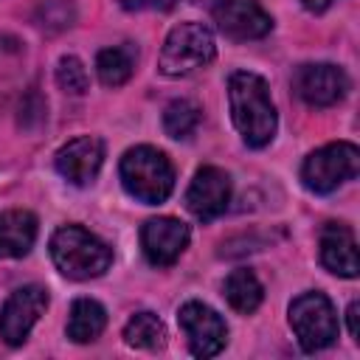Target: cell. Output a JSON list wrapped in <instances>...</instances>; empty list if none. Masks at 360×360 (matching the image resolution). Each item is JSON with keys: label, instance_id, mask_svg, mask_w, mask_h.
<instances>
[{"label": "cell", "instance_id": "obj_1", "mask_svg": "<svg viewBox=\"0 0 360 360\" xmlns=\"http://www.w3.org/2000/svg\"><path fill=\"white\" fill-rule=\"evenodd\" d=\"M228 101L231 118L242 141L253 149H264L276 138L278 115L270 98V87L259 73L236 70L228 79Z\"/></svg>", "mask_w": 360, "mask_h": 360}, {"label": "cell", "instance_id": "obj_2", "mask_svg": "<svg viewBox=\"0 0 360 360\" xmlns=\"http://www.w3.org/2000/svg\"><path fill=\"white\" fill-rule=\"evenodd\" d=\"M51 259L56 270L73 281H90L110 270L112 248L82 225H62L51 236Z\"/></svg>", "mask_w": 360, "mask_h": 360}, {"label": "cell", "instance_id": "obj_3", "mask_svg": "<svg viewBox=\"0 0 360 360\" xmlns=\"http://www.w3.org/2000/svg\"><path fill=\"white\" fill-rule=\"evenodd\" d=\"M121 186L124 191L143 202V205H160L169 200V194L174 191V166L166 158V152L155 149V146H132L124 152L121 166Z\"/></svg>", "mask_w": 360, "mask_h": 360}, {"label": "cell", "instance_id": "obj_4", "mask_svg": "<svg viewBox=\"0 0 360 360\" xmlns=\"http://www.w3.org/2000/svg\"><path fill=\"white\" fill-rule=\"evenodd\" d=\"M214 56H217V39L211 28L188 20V22H177L166 34L160 56H158V68L163 76L180 79V76H188L205 68L208 62H214Z\"/></svg>", "mask_w": 360, "mask_h": 360}, {"label": "cell", "instance_id": "obj_5", "mask_svg": "<svg viewBox=\"0 0 360 360\" xmlns=\"http://www.w3.org/2000/svg\"><path fill=\"white\" fill-rule=\"evenodd\" d=\"M360 172V149L352 141H335L315 149L301 166V183L312 194H332Z\"/></svg>", "mask_w": 360, "mask_h": 360}, {"label": "cell", "instance_id": "obj_6", "mask_svg": "<svg viewBox=\"0 0 360 360\" xmlns=\"http://www.w3.org/2000/svg\"><path fill=\"white\" fill-rule=\"evenodd\" d=\"M290 326L304 352H321L338 338V312L323 292H301L290 304Z\"/></svg>", "mask_w": 360, "mask_h": 360}, {"label": "cell", "instance_id": "obj_7", "mask_svg": "<svg viewBox=\"0 0 360 360\" xmlns=\"http://www.w3.org/2000/svg\"><path fill=\"white\" fill-rule=\"evenodd\" d=\"M177 323L194 357H217L228 343V326L222 315L202 301H186L177 309Z\"/></svg>", "mask_w": 360, "mask_h": 360}, {"label": "cell", "instance_id": "obj_8", "mask_svg": "<svg viewBox=\"0 0 360 360\" xmlns=\"http://www.w3.org/2000/svg\"><path fill=\"white\" fill-rule=\"evenodd\" d=\"M48 309V290L39 284H25L14 290L0 307V338L6 346H20L31 335L39 315Z\"/></svg>", "mask_w": 360, "mask_h": 360}, {"label": "cell", "instance_id": "obj_9", "mask_svg": "<svg viewBox=\"0 0 360 360\" xmlns=\"http://www.w3.org/2000/svg\"><path fill=\"white\" fill-rule=\"evenodd\" d=\"M231 202V174L219 166H200L186 188V208L194 219L211 222Z\"/></svg>", "mask_w": 360, "mask_h": 360}, {"label": "cell", "instance_id": "obj_10", "mask_svg": "<svg viewBox=\"0 0 360 360\" xmlns=\"http://www.w3.org/2000/svg\"><path fill=\"white\" fill-rule=\"evenodd\" d=\"M292 87L304 104L332 107L349 93V76L343 68H338L332 62H309L295 70Z\"/></svg>", "mask_w": 360, "mask_h": 360}, {"label": "cell", "instance_id": "obj_11", "mask_svg": "<svg viewBox=\"0 0 360 360\" xmlns=\"http://www.w3.org/2000/svg\"><path fill=\"white\" fill-rule=\"evenodd\" d=\"M188 239H191L188 225L174 217H152L141 228V250L152 267L174 264L188 248Z\"/></svg>", "mask_w": 360, "mask_h": 360}, {"label": "cell", "instance_id": "obj_12", "mask_svg": "<svg viewBox=\"0 0 360 360\" xmlns=\"http://www.w3.org/2000/svg\"><path fill=\"white\" fill-rule=\"evenodd\" d=\"M217 28L236 42L262 39L273 31V17L262 8L259 0H222L214 11Z\"/></svg>", "mask_w": 360, "mask_h": 360}, {"label": "cell", "instance_id": "obj_13", "mask_svg": "<svg viewBox=\"0 0 360 360\" xmlns=\"http://www.w3.org/2000/svg\"><path fill=\"white\" fill-rule=\"evenodd\" d=\"M101 163H104V143L93 135L68 141L53 158L56 172L70 186H90L96 180V174L101 172Z\"/></svg>", "mask_w": 360, "mask_h": 360}, {"label": "cell", "instance_id": "obj_14", "mask_svg": "<svg viewBox=\"0 0 360 360\" xmlns=\"http://www.w3.org/2000/svg\"><path fill=\"white\" fill-rule=\"evenodd\" d=\"M321 248V264L340 276V278H354L360 270V259H357V239L354 231L343 222H326L318 239Z\"/></svg>", "mask_w": 360, "mask_h": 360}, {"label": "cell", "instance_id": "obj_15", "mask_svg": "<svg viewBox=\"0 0 360 360\" xmlns=\"http://www.w3.org/2000/svg\"><path fill=\"white\" fill-rule=\"evenodd\" d=\"M39 222L25 208H11L0 214V259H22L37 242Z\"/></svg>", "mask_w": 360, "mask_h": 360}, {"label": "cell", "instance_id": "obj_16", "mask_svg": "<svg viewBox=\"0 0 360 360\" xmlns=\"http://www.w3.org/2000/svg\"><path fill=\"white\" fill-rule=\"evenodd\" d=\"M222 295H225V301L233 312L250 315V312L259 309V304L264 298V287H262L259 276L250 267H236V270L228 273V278L222 284Z\"/></svg>", "mask_w": 360, "mask_h": 360}, {"label": "cell", "instance_id": "obj_17", "mask_svg": "<svg viewBox=\"0 0 360 360\" xmlns=\"http://www.w3.org/2000/svg\"><path fill=\"white\" fill-rule=\"evenodd\" d=\"M107 326V309L96 298H76L68 315V338L73 343L96 340Z\"/></svg>", "mask_w": 360, "mask_h": 360}, {"label": "cell", "instance_id": "obj_18", "mask_svg": "<svg viewBox=\"0 0 360 360\" xmlns=\"http://www.w3.org/2000/svg\"><path fill=\"white\" fill-rule=\"evenodd\" d=\"M135 70V51L129 45H115V48H104L96 56V73L98 82L104 87H121L129 82Z\"/></svg>", "mask_w": 360, "mask_h": 360}, {"label": "cell", "instance_id": "obj_19", "mask_svg": "<svg viewBox=\"0 0 360 360\" xmlns=\"http://www.w3.org/2000/svg\"><path fill=\"white\" fill-rule=\"evenodd\" d=\"M124 340L132 349L158 352V349L166 346V326L155 312H135L124 323Z\"/></svg>", "mask_w": 360, "mask_h": 360}, {"label": "cell", "instance_id": "obj_20", "mask_svg": "<svg viewBox=\"0 0 360 360\" xmlns=\"http://www.w3.org/2000/svg\"><path fill=\"white\" fill-rule=\"evenodd\" d=\"M200 127V107L188 98H174L163 110V132L174 141H186Z\"/></svg>", "mask_w": 360, "mask_h": 360}, {"label": "cell", "instance_id": "obj_21", "mask_svg": "<svg viewBox=\"0 0 360 360\" xmlns=\"http://www.w3.org/2000/svg\"><path fill=\"white\" fill-rule=\"evenodd\" d=\"M56 84L70 93V96H84L87 87H90V76H87V68L79 56H62L56 62Z\"/></svg>", "mask_w": 360, "mask_h": 360}, {"label": "cell", "instance_id": "obj_22", "mask_svg": "<svg viewBox=\"0 0 360 360\" xmlns=\"http://www.w3.org/2000/svg\"><path fill=\"white\" fill-rule=\"evenodd\" d=\"M124 8H172L174 0H118Z\"/></svg>", "mask_w": 360, "mask_h": 360}, {"label": "cell", "instance_id": "obj_23", "mask_svg": "<svg viewBox=\"0 0 360 360\" xmlns=\"http://www.w3.org/2000/svg\"><path fill=\"white\" fill-rule=\"evenodd\" d=\"M357 312H360V304H357V301H352V304H349V309H346V321H349V335H352V340H360Z\"/></svg>", "mask_w": 360, "mask_h": 360}, {"label": "cell", "instance_id": "obj_24", "mask_svg": "<svg viewBox=\"0 0 360 360\" xmlns=\"http://www.w3.org/2000/svg\"><path fill=\"white\" fill-rule=\"evenodd\" d=\"M304 3V8L307 11H312V14H321V11H326L329 6H335L338 0H301Z\"/></svg>", "mask_w": 360, "mask_h": 360}, {"label": "cell", "instance_id": "obj_25", "mask_svg": "<svg viewBox=\"0 0 360 360\" xmlns=\"http://www.w3.org/2000/svg\"><path fill=\"white\" fill-rule=\"evenodd\" d=\"M191 3H197V6H205V8H211V11H214V8H217L222 0H191Z\"/></svg>", "mask_w": 360, "mask_h": 360}]
</instances>
